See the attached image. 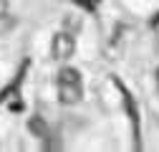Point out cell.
Returning <instances> with one entry per match:
<instances>
[{
  "instance_id": "obj_1",
  "label": "cell",
  "mask_w": 159,
  "mask_h": 152,
  "mask_svg": "<svg viewBox=\"0 0 159 152\" xmlns=\"http://www.w3.org/2000/svg\"><path fill=\"white\" fill-rule=\"evenodd\" d=\"M51 53H53V59H58V61L71 59V56L76 53V38L71 33H56L53 43H51Z\"/></svg>"
},
{
  "instance_id": "obj_2",
  "label": "cell",
  "mask_w": 159,
  "mask_h": 152,
  "mask_svg": "<svg viewBox=\"0 0 159 152\" xmlns=\"http://www.w3.org/2000/svg\"><path fill=\"white\" fill-rule=\"evenodd\" d=\"M84 97V89H81V79L76 81H58V99L63 104H76L81 102Z\"/></svg>"
},
{
  "instance_id": "obj_3",
  "label": "cell",
  "mask_w": 159,
  "mask_h": 152,
  "mask_svg": "<svg viewBox=\"0 0 159 152\" xmlns=\"http://www.w3.org/2000/svg\"><path fill=\"white\" fill-rule=\"evenodd\" d=\"M28 129L33 132V137L43 140V142L51 137V127H48V122H46L43 117H30V119H28Z\"/></svg>"
},
{
  "instance_id": "obj_4",
  "label": "cell",
  "mask_w": 159,
  "mask_h": 152,
  "mask_svg": "<svg viewBox=\"0 0 159 152\" xmlns=\"http://www.w3.org/2000/svg\"><path fill=\"white\" fill-rule=\"evenodd\" d=\"M76 79H81V74L76 69H71V66H63L58 71V81H76Z\"/></svg>"
},
{
  "instance_id": "obj_5",
  "label": "cell",
  "mask_w": 159,
  "mask_h": 152,
  "mask_svg": "<svg viewBox=\"0 0 159 152\" xmlns=\"http://www.w3.org/2000/svg\"><path fill=\"white\" fill-rule=\"evenodd\" d=\"M63 23H66V28H68V31H73V33H76L78 28H81V18H76V15H73V18H66Z\"/></svg>"
},
{
  "instance_id": "obj_6",
  "label": "cell",
  "mask_w": 159,
  "mask_h": 152,
  "mask_svg": "<svg viewBox=\"0 0 159 152\" xmlns=\"http://www.w3.org/2000/svg\"><path fill=\"white\" fill-rule=\"evenodd\" d=\"M71 3H76V5H81L84 10H93V3H91V0H71Z\"/></svg>"
},
{
  "instance_id": "obj_7",
  "label": "cell",
  "mask_w": 159,
  "mask_h": 152,
  "mask_svg": "<svg viewBox=\"0 0 159 152\" xmlns=\"http://www.w3.org/2000/svg\"><path fill=\"white\" fill-rule=\"evenodd\" d=\"M8 8H10V0H0V18L8 15Z\"/></svg>"
}]
</instances>
